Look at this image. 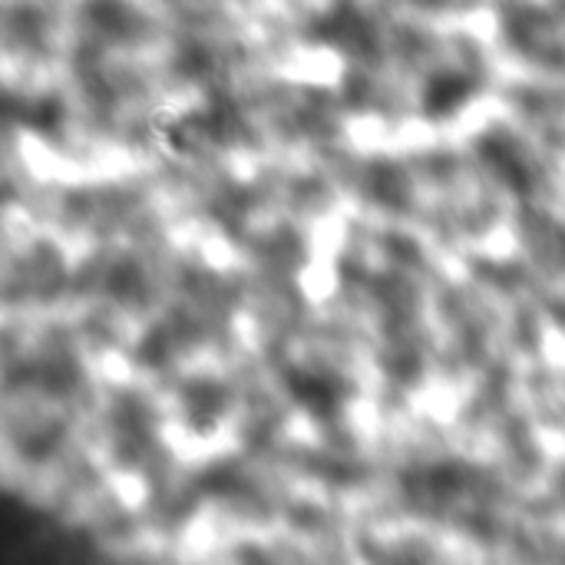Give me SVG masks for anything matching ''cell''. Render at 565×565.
I'll return each mask as SVG.
<instances>
[{
	"mask_svg": "<svg viewBox=\"0 0 565 565\" xmlns=\"http://www.w3.org/2000/svg\"><path fill=\"white\" fill-rule=\"evenodd\" d=\"M311 40L324 43V46H334L338 53L354 56V60H371L374 50H377V36H374L371 20L348 0H341L324 17L315 20Z\"/></svg>",
	"mask_w": 565,
	"mask_h": 565,
	"instance_id": "cell-1",
	"label": "cell"
},
{
	"mask_svg": "<svg viewBox=\"0 0 565 565\" xmlns=\"http://www.w3.org/2000/svg\"><path fill=\"white\" fill-rule=\"evenodd\" d=\"M285 387L295 397V404L311 414L315 420H334L348 401V384L331 371H311V367H288Z\"/></svg>",
	"mask_w": 565,
	"mask_h": 565,
	"instance_id": "cell-2",
	"label": "cell"
},
{
	"mask_svg": "<svg viewBox=\"0 0 565 565\" xmlns=\"http://www.w3.org/2000/svg\"><path fill=\"white\" fill-rule=\"evenodd\" d=\"M179 404H182V424L195 437H209V434H215L218 420L225 417L232 397H228L225 384H218L212 377H192L182 384Z\"/></svg>",
	"mask_w": 565,
	"mask_h": 565,
	"instance_id": "cell-3",
	"label": "cell"
},
{
	"mask_svg": "<svg viewBox=\"0 0 565 565\" xmlns=\"http://www.w3.org/2000/svg\"><path fill=\"white\" fill-rule=\"evenodd\" d=\"M401 487L414 503H450L470 487V470L450 460L427 463V467L407 470L401 477Z\"/></svg>",
	"mask_w": 565,
	"mask_h": 565,
	"instance_id": "cell-4",
	"label": "cell"
},
{
	"mask_svg": "<svg viewBox=\"0 0 565 565\" xmlns=\"http://www.w3.org/2000/svg\"><path fill=\"white\" fill-rule=\"evenodd\" d=\"M480 156L487 166H493V172L520 195L533 192V162L526 156V149L520 146L516 136L503 132V129H493L480 139Z\"/></svg>",
	"mask_w": 565,
	"mask_h": 565,
	"instance_id": "cell-5",
	"label": "cell"
},
{
	"mask_svg": "<svg viewBox=\"0 0 565 565\" xmlns=\"http://www.w3.org/2000/svg\"><path fill=\"white\" fill-rule=\"evenodd\" d=\"M477 83L470 73H460V70H440L434 73L424 89H420V109L427 119H447L454 116L470 96H473Z\"/></svg>",
	"mask_w": 565,
	"mask_h": 565,
	"instance_id": "cell-6",
	"label": "cell"
},
{
	"mask_svg": "<svg viewBox=\"0 0 565 565\" xmlns=\"http://www.w3.org/2000/svg\"><path fill=\"white\" fill-rule=\"evenodd\" d=\"M86 17L109 40H129L139 30V17H136V10L126 0H89L86 3Z\"/></svg>",
	"mask_w": 565,
	"mask_h": 565,
	"instance_id": "cell-7",
	"label": "cell"
},
{
	"mask_svg": "<svg viewBox=\"0 0 565 565\" xmlns=\"http://www.w3.org/2000/svg\"><path fill=\"white\" fill-rule=\"evenodd\" d=\"M367 195L374 199V202H381V205H387V209H401V205H407V199H411V185H407V175H404V169L401 166H394V162H374L371 169H367Z\"/></svg>",
	"mask_w": 565,
	"mask_h": 565,
	"instance_id": "cell-8",
	"label": "cell"
},
{
	"mask_svg": "<svg viewBox=\"0 0 565 565\" xmlns=\"http://www.w3.org/2000/svg\"><path fill=\"white\" fill-rule=\"evenodd\" d=\"M113 424H116V434H119V447L142 450L149 444L152 417H149V411H146L142 401H136V397L119 401L116 404V414H113Z\"/></svg>",
	"mask_w": 565,
	"mask_h": 565,
	"instance_id": "cell-9",
	"label": "cell"
},
{
	"mask_svg": "<svg viewBox=\"0 0 565 565\" xmlns=\"http://www.w3.org/2000/svg\"><path fill=\"white\" fill-rule=\"evenodd\" d=\"M20 122L30 129V132H40V136H56L60 126H63V103L56 96H36V99H26L23 109H20Z\"/></svg>",
	"mask_w": 565,
	"mask_h": 565,
	"instance_id": "cell-10",
	"label": "cell"
},
{
	"mask_svg": "<svg viewBox=\"0 0 565 565\" xmlns=\"http://www.w3.org/2000/svg\"><path fill=\"white\" fill-rule=\"evenodd\" d=\"M109 295L119 298V301H142L146 281H142V271H139L136 262H119L109 271Z\"/></svg>",
	"mask_w": 565,
	"mask_h": 565,
	"instance_id": "cell-11",
	"label": "cell"
},
{
	"mask_svg": "<svg viewBox=\"0 0 565 565\" xmlns=\"http://www.w3.org/2000/svg\"><path fill=\"white\" fill-rule=\"evenodd\" d=\"M136 358L149 367H159L172 358V341L166 334V328H152L139 344H136Z\"/></svg>",
	"mask_w": 565,
	"mask_h": 565,
	"instance_id": "cell-12",
	"label": "cell"
},
{
	"mask_svg": "<svg viewBox=\"0 0 565 565\" xmlns=\"http://www.w3.org/2000/svg\"><path fill=\"white\" fill-rule=\"evenodd\" d=\"M60 437H63V430L56 427H43V430H36V434H30L26 440H23V454L30 457V460H43V457H50L53 450H56V444H60Z\"/></svg>",
	"mask_w": 565,
	"mask_h": 565,
	"instance_id": "cell-13",
	"label": "cell"
},
{
	"mask_svg": "<svg viewBox=\"0 0 565 565\" xmlns=\"http://www.w3.org/2000/svg\"><path fill=\"white\" fill-rule=\"evenodd\" d=\"M387 374H391V377H397L401 384H414V381H417V374H420V358L407 351V354H401V358L387 361Z\"/></svg>",
	"mask_w": 565,
	"mask_h": 565,
	"instance_id": "cell-14",
	"label": "cell"
}]
</instances>
